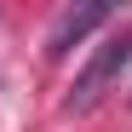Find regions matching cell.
<instances>
[{
  "mask_svg": "<svg viewBox=\"0 0 132 132\" xmlns=\"http://www.w3.org/2000/svg\"><path fill=\"white\" fill-rule=\"evenodd\" d=\"M132 63V29L126 35H115V40H103V46L92 52V63L80 69V80H75V92H69V115H80V109H92L109 86H115V75Z\"/></svg>",
  "mask_w": 132,
  "mask_h": 132,
  "instance_id": "6da1fadb",
  "label": "cell"
},
{
  "mask_svg": "<svg viewBox=\"0 0 132 132\" xmlns=\"http://www.w3.org/2000/svg\"><path fill=\"white\" fill-rule=\"evenodd\" d=\"M103 17H109L103 6H80V12H63V17H57V29H52V40H46V52H52V57H63V52H69L80 35H92V29L103 23Z\"/></svg>",
  "mask_w": 132,
  "mask_h": 132,
  "instance_id": "7a4b0ae2",
  "label": "cell"
}]
</instances>
